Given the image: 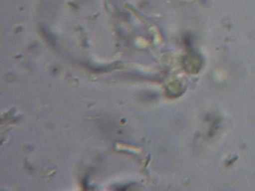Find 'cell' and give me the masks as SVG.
<instances>
[{
  "mask_svg": "<svg viewBox=\"0 0 255 191\" xmlns=\"http://www.w3.org/2000/svg\"><path fill=\"white\" fill-rule=\"evenodd\" d=\"M186 71L190 73H197L199 70L200 69L201 62L200 58L197 55H189V56L186 57Z\"/></svg>",
  "mask_w": 255,
  "mask_h": 191,
  "instance_id": "1",
  "label": "cell"
}]
</instances>
